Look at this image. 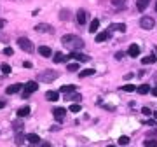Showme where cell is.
Wrapping results in <instances>:
<instances>
[{
    "instance_id": "obj_10",
    "label": "cell",
    "mask_w": 157,
    "mask_h": 147,
    "mask_svg": "<svg viewBox=\"0 0 157 147\" xmlns=\"http://www.w3.org/2000/svg\"><path fill=\"white\" fill-rule=\"evenodd\" d=\"M39 53H40V54H42L44 58H49L51 54H52L51 47H47V46H40V47H39Z\"/></svg>"
},
{
    "instance_id": "obj_9",
    "label": "cell",
    "mask_w": 157,
    "mask_h": 147,
    "mask_svg": "<svg viewBox=\"0 0 157 147\" xmlns=\"http://www.w3.org/2000/svg\"><path fill=\"white\" fill-rule=\"evenodd\" d=\"M52 114H54V117L56 119H63L65 117V114H67V110H65L63 107H56L54 110H52Z\"/></svg>"
},
{
    "instance_id": "obj_1",
    "label": "cell",
    "mask_w": 157,
    "mask_h": 147,
    "mask_svg": "<svg viewBox=\"0 0 157 147\" xmlns=\"http://www.w3.org/2000/svg\"><path fill=\"white\" fill-rule=\"evenodd\" d=\"M61 44L65 47H70L73 51H77V49H82L84 47V40L80 39V37H77V35H63Z\"/></svg>"
},
{
    "instance_id": "obj_43",
    "label": "cell",
    "mask_w": 157,
    "mask_h": 147,
    "mask_svg": "<svg viewBox=\"0 0 157 147\" xmlns=\"http://www.w3.org/2000/svg\"><path fill=\"white\" fill-rule=\"evenodd\" d=\"M154 117H155V119H157V110H155V112H154Z\"/></svg>"
},
{
    "instance_id": "obj_40",
    "label": "cell",
    "mask_w": 157,
    "mask_h": 147,
    "mask_svg": "<svg viewBox=\"0 0 157 147\" xmlns=\"http://www.w3.org/2000/svg\"><path fill=\"white\" fill-rule=\"evenodd\" d=\"M40 147H51V144H47V142H42V145Z\"/></svg>"
},
{
    "instance_id": "obj_19",
    "label": "cell",
    "mask_w": 157,
    "mask_h": 147,
    "mask_svg": "<svg viewBox=\"0 0 157 147\" xmlns=\"http://www.w3.org/2000/svg\"><path fill=\"white\" fill-rule=\"evenodd\" d=\"M30 116V107H21L17 110V117H26Z\"/></svg>"
},
{
    "instance_id": "obj_39",
    "label": "cell",
    "mask_w": 157,
    "mask_h": 147,
    "mask_svg": "<svg viewBox=\"0 0 157 147\" xmlns=\"http://www.w3.org/2000/svg\"><path fill=\"white\" fill-rule=\"evenodd\" d=\"M6 23H7L6 19H0V28H4V25H6Z\"/></svg>"
},
{
    "instance_id": "obj_36",
    "label": "cell",
    "mask_w": 157,
    "mask_h": 147,
    "mask_svg": "<svg viewBox=\"0 0 157 147\" xmlns=\"http://www.w3.org/2000/svg\"><path fill=\"white\" fill-rule=\"evenodd\" d=\"M145 123H147L148 126H155V121H152V119H150V121H145Z\"/></svg>"
},
{
    "instance_id": "obj_25",
    "label": "cell",
    "mask_w": 157,
    "mask_h": 147,
    "mask_svg": "<svg viewBox=\"0 0 157 147\" xmlns=\"http://www.w3.org/2000/svg\"><path fill=\"white\" fill-rule=\"evenodd\" d=\"M70 110H72L73 114L80 112V105H78V103H72V105H70Z\"/></svg>"
},
{
    "instance_id": "obj_34",
    "label": "cell",
    "mask_w": 157,
    "mask_h": 147,
    "mask_svg": "<svg viewBox=\"0 0 157 147\" xmlns=\"http://www.w3.org/2000/svg\"><path fill=\"white\" fill-rule=\"evenodd\" d=\"M23 67H25V68H32V67H33V63H32V62H25V63H23Z\"/></svg>"
},
{
    "instance_id": "obj_27",
    "label": "cell",
    "mask_w": 157,
    "mask_h": 147,
    "mask_svg": "<svg viewBox=\"0 0 157 147\" xmlns=\"http://www.w3.org/2000/svg\"><path fill=\"white\" fill-rule=\"evenodd\" d=\"M0 68H2V72L6 74V75H7V74H11V65H7V63H4Z\"/></svg>"
},
{
    "instance_id": "obj_32",
    "label": "cell",
    "mask_w": 157,
    "mask_h": 147,
    "mask_svg": "<svg viewBox=\"0 0 157 147\" xmlns=\"http://www.w3.org/2000/svg\"><path fill=\"white\" fill-rule=\"evenodd\" d=\"M141 112L145 114V116H150V114H152V110H150L148 107H143V109H141Z\"/></svg>"
},
{
    "instance_id": "obj_38",
    "label": "cell",
    "mask_w": 157,
    "mask_h": 147,
    "mask_svg": "<svg viewBox=\"0 0 157 147\" xmlns=\"http://www.w3.org/2000/svg\"><path fill=\"white\" fill-rule=\"evenodd\" d=\"M122 56H124V53H117V54H115V58H117V60H121Z\"/></svg>"
},
{
    "instance_id": "obj_46",
    "label": "cell",
    "mask_w": 157,
    "mask_h": 147,
    "mask_svg": "<svg viewBox=\"0 0 157 147\" xmlns=\"http://www.w3.org/2000/svg\"><path fill=\"white\" fill-rule=\"evenodd\" d=\"M155 51H157V49H155Z\"/></svg>"
},
{
    "instance_id": "obj_8",
    "label": "cell",
    "mask_w": 157,
    "mask_h": 147,
    "mask_svg": "<svg viewBox=\"0 0 157 147\" xmlns=\"http://www.w3.org/2000/svg\"><path fill=\"white\" fill-rule=\"evenodd\" d=\"M86 18H87L86 11L78 9V11H77V23H78V25H84V23H86Z\"/></svg>"
},
{
    "instance_id": "obj_20",
    "label": "cell",
    "mask_w": 157,
    "mask_h": 147,
    "mask_svg": "<svg viewBox=\"0 0 157 147\" xmlns=\"http://www.w3.org/2000/svg\"><path fill=\"white\" fill-rule=\"evenodd\" d=\"M68 58L63 54V53H56L54 54V63H63V62H67Z\"/></svg>"
},
{
    "instance_id": "obj_23",
    "label": "cell",
    "mask_w": 157,
    "mask_h": 147,
    "mask_svg": "<svg viewBox=\"0 0 157 147\" xmlns=\"http://www.w3.org/2000/svg\"><path fill=\"white\" fill-rule=\"evenodd\" d=\"M59 91H61V93H67V95H68V93L75 91V86H72V84H68V86H61V89H59Z\"/></svg>"
},
{
    "instance_id": "obj_44",
    "label": "cell",
    "mask_w": 157,
    "mask_h": 147,
    "mask_svg": "<svg viewBox=\"0 0 157 147\" xmlns=\"http://www.w3.org/2000/svg\"><path fill=\"white\" fill-rule=\"evenodd\" d=\"M155 11H157V2H155Z\"/></svg>"
},
{
    "instance_id": "obj_45",
    "label": "cell",
    "mask_w": 157,
    "mask_h": 147,
    "mask_svg": "<svg viewBox=\"0 0 157 147\" xmlns=\"http://www.w3.org/2000/svg\"><path fill=\"white\" fill-rule=\"evenodd\" d=\"M108 147H115V145H108Z\"/></svg>"
},
{
    "instance_id": "obj_14",
    "label": "cell",
    "mask_w": 157,
    "mask_h": 147,
    "mask_svg": "<svg viewBox=\"0 0 157 147\" xmlns=\"http://www.w3.org/2000/svg\"><path fill=\"white\" fill-rule=\"evenodd\" d=\"M45 98H47L49 102H56L58 98H59V95H58L56 91H47V93H45Z\"/></svg>"
},
{
    "instance_id": "obj_41",
    "label": "cell",
    "mask_w": 157,
    "mask_h": 147,
    "mask_svg": "<svg viewBox=\"0 0 157 147\" xmlns=\"http://www.w3.org/2000/svg\"><path fill=\"white\" fill-rule=\"evenodd\" d=\"M152 93H154V95L157 96V88H154V89H152Z\"/></svg>"
},
{
    "instance_id": "obj_28",
    "label": "cell",
    "mask_w": 157,
    "mask_h": 147,
    "mask_svg": "<svg viewBox=\"0 0 157 147\" xmlns=\"http://www.w3.org/2000/svg\"><path fill=\"white\" fill-rule=\"evenodd\" d=\"M77 70H78L77 63H70V65H68V72H77Z\"/></svg>"
},
{
    "instance_id": "obj_17",
    "label": "cell",
    "mask_w": 157,
    "mask_h": 147,
    "mask_svg": "<svg viewBox=\"0 0 157 147\" xmlns=\"http://www.w3.org/2000/svg\"><path fill=\"white\" fill-rule=\"evenodd\" d=\"M35 30H37V32H54L49 25H42V23H40V25H37V26H35Z\"/></svg>"
},
{
    "instance_id": "obj_15",
    "label": "cell",
    "mask_w": 157,
    "mask_h": 147,
    "mask_svg": "<svg viewBox=\"0 0 157 147\" xmlns=\"http://www.w3.org/2000/svg\"><path fill=\"white\" fill-rule=\"evenodd\" d=\"M26 140H28L30 144H39V142H40V137L35 135V133H28V135H26Z\"/></svg>"
},
{
    "instance_id": "obj_22",
    "label": "cell",
    "mask_w": 157,
    "mask_h": 147,
    "mask_svg": "<svg viewBox=\"0 0 157 147\" xmlns=\"http://www.w3.org/2000/svg\"><path fill=\"white\" fill-rule=\"evenodd\" d=\"M154 62H155V56H154V54H150V56H145L143 60H141V63H143V65H150V63H154Z\"/></svg>"
},
{
    "instance_id": "obj_42",
    "label": "cell",
    "mask_w": 157,
    "mask_h": 147,
    "mask_svg": "<svg viewBox=\"0 0 157 147\" xmlns=\"http://www.w3.org/2000/svg\"><path fill=\"white\" fill-rule=\"evenodd\" d=\"M4 105H6V103H4V102H0V109H2V107H4Z\"/></svg>"
},
{
    "instance_id": "obj_30",
    "label": "cell",
    "mask_w": 157,
    "mask_h": 147,
    "mask_svg": "<svg viewBox=\"0 0 157 147\" xmlns=\"http://www.w3.org/2000/svg\"><path fill=\"white\" fill-rule=\"evenodd\" d=\"M136 89H138V88H136L135 84H126L124 86V91H136Z\"/></svg>"
},
{
    "instance_id": "obj_24",
    "label": "cell",
    "mask_w": 157,
    "mask_h": 147,
    "mask_svg": "<svg viewBox=\"0 0 157 147\" xmlns=\"http://www.w3.org/2000/svg\"><path fill=\"white\" fill-rule=\"evenodd\" d=\"M143 145H145V147H157V140H155V138H147Z\"/></svg>"
},
{
    "instance_id": "obj_35",
    "label": "cell",
    "mask_w": 157,
    "mask_h": 147,
    "mask_svg": "<svg viewBox=\"0 0 157 147\" xmlns=\"http://www.w3.org/2000/svg\"><path fill=\"white\" fill-rule=\"evenodd\" d=\"M59 16H61V19H67V18H68V12H67V11H63Z\"/></svg>"
},
{
    "instance_id": "obj_31",
    "label": "cell",
    "mask_w": 157,
    "mask_h": 147,
    "mask_svg": "<svg viewBox=\"0 0 157 147\" xmlns=\"http://www.w3.org/2000/svg\"><path fill=\"white\" fill-rule=\"evenodd\" d=\"M12 53H14L12 51V47H6V49H4V54H6V56H11Z\"/></svg>"
},
{
    "instance_id": "obj_16",
    "label": "cell",
    "mask_w": 157,
    "mask_h": 147,
    "mask_svg": "<svg viewBox=\"0 0 157 147\" xmlns=\"http://www.w3.org/2000/svg\"><path fill=\"white\" fill-rule=\"evenodd\" d=\"M108 34H110V30H107V32H101V34H98L94 37V40H96V42H103V40H107Z\"/></svg>"
},
{
    "instance_id": "obj_37",
    "label": "cell",
    "mask_w": 157,
    "mask_h": 147,
    "mask_svg": "<svg viewBox=\"0 0 157 147\" xmlns=\"http://www.w3.org/2000/svg\"><path fill=\"white\" fill-rule=\"evenodd\" d=\"M12 126H14L16 130H21V123H14V125H12Z\"/></svg>"
},
{
    "instance_id": "obj_2",
    "label": "cell",
    "mask_w": 157,
    "mask_h": 147,
    "mask_svg": "<svg viewBox=\"0 0 157 147\" xmlns=\"http://www.w3.org/2000/svg\"><path fill=\"white\" fill-rule=\"evenodd\" d=\"M58 75H59V74H58L56 70H44V72L39 74V79L42 81V82H52V81L58 79Z\"/></svg>"
},
{
    "instance_id": "obj_29",
    "label": "cell",
    "mask_w": 157,
    "mask_h": 147,
    "mask_svg": "<svg viewBox=\"0 0 157 147\" xmlns=\"http://www.w3.org/2000/svg\"><path fill=\"white\" fill-rule=\"evenodd\" d=\"M119 144H121V145H128L129 144V137H121V138H119Z\"/></svg>"
},
{
    "instance_id": "obj_4",
    "label": "cell",
    "mask_w": 157,
    "mask_h": 147,
    "mask_svg": "<svg viewBox=\"0 0 157 147\" xmlns=\"http://www.w3.org/2000/svg\"><path fill=\"white\" fill-rule=\"evenodd\" d=\"M140 26H141L143 30H152L154 26H155V21H154L150 16H143V18L140 19Z\"/></svg>"
},
{
    "instance_id": "obj_3",
    "label": "cell",
    "mask_w": 157,
    "mask_h": 147,
    "mask_svg": "<svg viewBox=\"0 0 157 147\" xmlns=\"http://www.w3.org/2000/svg\"><path fill=\"white\" fill-rule=\"evenodd\" d=\"M17 46L21 47L23 51L33 53V42H32V40H28L26 37H19V39H17Z\"/></svg>"
},
{
    "instance_id": "obj_6",
    "label": "cell",
    "mask_w": 157,
    "mask_h": 147,
    "mask_svg": "<svg viewBox=\"0 0 157 147\" xmlns=\"http://www.w3.org/2000/svg\"><path fill=\"white\" fill-rule=\"evenodd\" d=\"M68 58H75L78 62H89V56L87 54H82V53H78V51H72L68 54Z\"/></svg>"
},
{
    "instance_id": "obj_5",
    "label": "cell",
    "mask_w": 157,
    "mask_h": 147,
    "mask_svg": "<svg viewBox=\"0 0 157 147\" xmlns=\"http://www.w3.org/2000/svg\"><path fill=\"white\" fill-rule=\"evenodd\" d=\"M37 89H39V84H37L35 81H30V82H26V86H25V93H23V98L30 96L32 93H35Z\"/></svg>"
},
{
    "instance_id": "obj_26",
    "label": "cell",
    "mask_w": 157,
    "mask_h": 147,
    "mask_svg": "<svg viewBox=\"0 0 157 147\" xmlns=\"http://www.w3.org/2000/svg\"><path fill=\"white\" fill-rule=\"evenodd\" d=\"M112 4L115 7H124L126 6V0H112Z\"/></svg>"
},
{
    "instance_id": "obj_13",
    "label": "cell",
    "mask_w": 157,
    "mask_h": 147,
    "mask_svg": "<svg viewBox=\"0 0 157 147\" xmlns=\"http://www.w3.org/2000/svg\"><path fill=\"white\" fill-rule=\"evenodd\" d=\"M21 88H23L21 84H12V86H9V88H7L6 93H7V95H14V93H17V91L21 89Z\"/></svg>"
},
{
    "instance_id": "obj_33",
    "label": "cell",
    "mask_w": 157,
    "mask_h": 147,
    "mask_svg": "<svg viewBox=\"0 0 157 147\" xmlns=\"http://www.w3.org/2000/svg\"><path fill=\"white\" fill-rule=\"evenodd\" d=\"M67 98H72V100H80V95H67Z\"/></svg>"
},
{
    "instance_id": "obj_18",
    "label": "cell",
    "mask_w": 157,
    "mask_h": 147,
    "mask_svg": "<svg viewBox=\"0 0 157 147\" xmlns=\"http://www.w3.org/2000/svg\"><path fill=\"white\" fill-rule=\"evenodd\" d=\"M98 28H100V21H98V19H93L91 25H89V32L91 34H96V30Z\"/></svg>"
},
{
    "instance_id": "obj_12",
    "label": "cell",
    "mask_w": 157,
    "mask_h": 147,
    "mask_svg": "<svg viewBox=\"0 0 157 147\" xmlns=\"http://www.w3.org/2000/svg\"><path fill=\"white\" fill-rule=\"evenodd\" d=\"M94 68H84V70H80V74H78V75H80V79H84V77H89V75H94Z\"/></svg>"
},
{
    "instance_id": "obj_21",
    "label": "cell",
    "mask_w": 157,
    "mask_h": 147,
    "mask_svg": "<svg viewBox=\"0 0 157 147\" xmlns=\"http://www.w3.org/2000/svg\"><path fill=\"white\" fill-rule=\"evenodd\" d=\"M138 93H140V95H147V93H150V86H148V84H141L140 88H138Z\"/></svg>"
},
{
    "instance_id": "obj_11",
    "label": "cell",
    "mask_w": 157,
    "mask_h": 147,
    "mask_svg": "<svg viewBox=\"0 0 157 147\" xmlns=\"http://www.w3.org/2000/svg\"><path fill=\"white\" fill-rule=\"evenodd\" d=\"M148 4H150V0H136V9L138 11H145Z\"/></svg>"
},
{
    "instance_id": "obj_7",
    "label": "cell",
    "mask_w": 157,
    "mask_h": 147,
    "mask_svg": "<svg viewBox=\"0 0 157 147\" xmlns=\"http://www.w3.org/2000/svg\"><path fill=\"white\" fill-rule=\"evenodd\" d=\"M128 54L131 58H136L138 54H140V46L138 44H131L129 46V49H128Z\"/></svg>"
}]
</instances>
